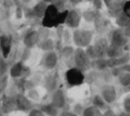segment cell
I'll list each match as a JSON object with an SVG mask.
<instances>
[{
  "mask_svg": "<svg viewBox=\"0 0 130 116\" xmlns=\"http://www.w3.org/2000/svg\"><path fill=\"white\" fill-rule=\"evenodd\" d=\"M67 14V10L60 11L58 6H56L54 4H50L48 5L42 18V25L46 29L56 28L61 24H64Z\"/></svg>",
  "mask_w": 130,
  "mask_h": 116,
  "instance_id": "6da1fadb",
  "label": "cell"
},
{
  "mask_svg": "<svg viewBox=\"0 0 130 116\" xmlns=\"http://www.w3.org/2000/svg\"><path fill=\"white\" fill-rule=\"evenodd\" d=\"M94 32L89 29H76L72 33V41L78 48H87L92 43Z\"/></svg>",
  "mask_w": 130,
  "mask_h": 116,
  "instance_id": "7a4b0ae2",
  "label": "cell"
},
{
  "mask_svg": "<svg viewBox=\"0 0 130 116\" xmlns=\"http://www.w3.org/2000/svg\"><path fill=\"white\" fill-rule=\"evenodd\" d=\"M64 78L66 84L70 88L78 87L82 85L85 82V74L78 67L72 66L65 72Z\"/></svg>",
  "mask_w": 130,
  "mask_h": 116,
  "instance_id": "3957f363",
  "label": "cell"
},
{
  "mask_svg": "<svg viewBox=\"0 0 130 116\" xmlns=\"http://www.w3.org/2000/svg\"><path fill=\"white\" fill-rule=\"evenodd\" d=\"M73 62H74V66L78 67V69H80L85 73L92 67L93 60L87 56L85 49L78 47L75 50Z\"/></svg>",
  "mask_w": 130,
  "mask_h": 116,
  "instance_id": "277c9868",
  "label": "cell"
},
{
  "mask_svg": "<svg viewBox=\"0 0 130 116\" xmlns=\"http://www.w3.org/2000/svg\"><path fill=\"white\" fill-rule=\"evenodd\" d=\"M58 59H59V56L54 51H51V52H45L43 54L40 60V65L42 67L45 69L52 71L56 67L58 64Z\"/></svg>",
  "mask_w": 130,
  "mask_h": 116,
  "instance_id": "5b68a950",
  "label": "cell"
},
{
  "mask_svg": "<svg viewBox=\"0 0 130 116\" xmlns=\"http://www.w3.org/2000/svg\"><path fill=\"white\" fill-rule=\"evenodd\" d=\"M128 43H129V37L126 36L123 29L119 28L117 29H114L111 32L110 43V44L125 49L126 47V45L128 44Z\"/></svg>",
  "mask_w": 130,
  "mask_h": 116,
  "instance_id": "8992f818",
  "label": "cell"
},
{
  "mask_svg": "<svg viewBox=\"0 0 130 116\" xmlns=\"http://www.w3.org/2000/svg\"><path fill=\"white\" fill-rule=\"evenodd\" d=\"M29 75V68L22 61L14 63L10 68V75L14 79H25Z\"/></svg>",
  "mask_w": 130,
  "mask_h": 116,
  "instance_id": "52a82bcc",
  "label": "cell"
},
{
  "mask_svg": "<svg viewBox=\"0 0 130 116\" xmlns=\"http://www.w3.org/2000/svg\"><path fill=\"white\" fill-rule=\"evenodd\" d=\"M82 19V14L78 10L72 9L68 11V14L66 17L64 24L70 29H78L80 25V21Z\"/></svg>",
  "mask_w": 130,
  "mask_h": 116,
  "instance_id": "ba28073f",
  "label": "cell"
},
{
  "mask_svg": "<svg viewBox=\"0 0 130 116\" xmlns=\"http://www.w3.org/2000/svg\"><path fill=\"white\" fill-rule=\"evenodd\" d=\"M126 0H103L105 6L107 7L110 16L116 17L122 13L123 6H124Z\"/></svg>",
  "mask_w": 130,
  "mask_h": 116,
  "instance_id": "9c48e42d",
  "label": "cell"
},
{
  "mask_svg": "<svg viewBox=\"0 0 130 116\" xmlns=\"http://www.w3.org/2000/svg\"><path fill=\"white\" fill-rule=\"evenodd\" d=\"M15 101H16L17 111L29 112L31 109L34 108L32 100L29 99L26 95L17 94L16 96H15Z\"/></svg>",
  "mask_w": 130,
  "mask_h": 116,
  "instance_id": "30bf717a",
  "label": "cell"
},
{
  "mask_svg": "<svg viewBox=\"0 0 130 116\" xmlns=\"http://www.w3.org/2000/svg\"><path fill=\"white\" fill-rule=\"evenodd\" d=\"M13 46V39L9 35H2L0 36V52L4 59L9 57Z\"/></svg>",
  "mask_w": 130,
  "mask_h": 116,
  "instance_id": "8fae6325",
  "label": "cell"
},
{
  "mask_svg": "<svg viewBox=\"0 0 130 116\" xmlns=\"http://www.w3.org/2000/svg\"><path fill=\"white\" fill-rule=\"evenodd\" d=\"M0 111L5 114L11 113V112L17 111L15 96H6L1 100V107Z\"/></svg>",
  "mask_w": 130,
  "mask_h": 116,
  "instance_id": "7c38bea8",
  "label": "cell"
},
{
  "mask_svg": "<svg viewBox=\"0 0 130 116\" xmlns=\"http://www.w3.org/2000/svg\"><path fill=\"white\" fill-rule=\"evenodd\" d=\"M101 96L107 104H112L117 99V90L111 84H105L101 88Z\"/></svg>",
  "mask_w": 130,
  "mask_h": 116,
  "instance_id": "4fadbf2b",
  "label": "cell"
},
{
  "mask_svg": "<svg viewBox=\"0 0 130 116\" xmlns=\"http://www.w3.org/2000/svg\"><path fill=\"white\" fill-rule=\"evenodd\" d=\"M50 103L60 110L64 108L66 105V96H65L64 91L61 89H57L54 92H52Z\"/></svg>",
  "mask_w": 130,
  "mask_h": 116,
  "instance_id": "5bb4252c",
  "label": "cell"
},
{
  "mask_svg": "<svg viewBox=\"0 0 130 116\" xmlns=\"http://www.w3.org/2000/svg\"><path fill=\"white\" fill-rule=\"evenodd\" d=\"M40 41L39 34L38 30H29L26 33L23 37V44L27 49H32L33 47L37 46Z\"/></svg>",
  "mask_w": 130,
  "mask_h": 116,
  "instance_id": "9a60e30c",
  "label": "cell"
},
{
  "mask_svg": "<svg viewBox=\"0 0 130 116\" xmlns=\"http://www.w3.org/2000/svg\"><path fill=\"white\" fill-rule=\"evenodd\" d=\"M110 43H108L105 38H99L98 40H96L95 43H94V50H95L96 55H97V59L99 58H105L106 57V52L107 49L109 47Z\"/></svg>",
  "mask_w": 130,
  "mask_h": 116,
  "instance_id": "2e32d148",
  "label": "cell"
},
{
  "mask_svg": "<svg viewBox=\"0 0 130 116\" xmlns=\"http://www.w3.org/2000/svg\"><path fill=\"white\" fill-rule=\"evenodd\" d=\"M107 60H108V66L109 68H113L116 66H122V65L127 64L130 61V53L129 52H125L121 56L118 58H114V59H109L107 58Z\"/></svg>",
  "mask_w": 130,
  "mask_h": 116,
  "instance_id": "e0dca14e",
  "label": "cell"
},
{
  "mask_svg": "<svg viewBox=\"0 0 130 116\" xmlns=\"http://www.w3.org/2000/svg\"><path fill=\"white\" fill-rule=\"evenodd\" d=\"M45 83V88L47 89L49 92H54L55 89H58V84H59V81H58V75L56 74H50V75H46L44 81Z\"/></svg>",
  "mask_w": 130,
  "mask_h": 116,
  "instance_id": "ac0fdd59",
  "label": "cell"
},
{
  "mask_svg": "<svg viewBox=\"0 0 130 116\" xmlns=\"http://www.w3.org/2000/svg\"><path fill=\"white\" fill-rule=\"evenodd\" d=\"M38 46L40 50H42L45 52H51V51H54V49H55V43L51 37H47L40 40Z\"/></svg>",
  "mask_w": 130,
  "mask_h": 116,
  "instance_id": "d6986e66",
  "label": "cell"
},
{
  "mask_svg": "<svg viewBox=\"0 0 130 116\" xmlns=\"http://www.w3.org/2000/svg\"><path fill=\"white\" fill-rule=\"evenodd\" d=\"M125 52H126V51H125L124 48L115 46V45H112L110 43L108 49H107L106 57L109 58V59H114V58H118L119 56H121Z\"/></svg>",
  "mask_w": 130,
  "mask_h": 116,
  "instance_id": "ffe728a7",
  "label": "cell"
},
{
  "mask_svg": "<svg viewBox=\"0 0 130 116\" xmlns=\"http://www.w3.org/2000/svg\"><path fill=\"white\" fill-rule=\"evenodd\" d=\"M42 110V112L46 116H59L60 115V109H58L56 106H54L53 104L48 103L41 105L39 107Z\"/></svg>",
  "mask_w": 130,
  "mask_h": 116,
  "instance_id": "44dd1931",
  "label": "cell"
},
{
  "mask_svg": "<svg viewBox=\"0 0 130 116\" xmlns=\"http://www.w3.org/2000/svg\"><path fill=\"white\" fill-rule=\"evenodd\" d=\"M47 6H48V4L43 2V1H40L39 3L36 5L34 7L32 8V15L37 18H40L42 19L45 14V12L46 10Z\"/></svg>",
  "mask_w": 130,
  "mask_h": 116,
  "instance_id": "7402d4cb",
  "label": "cell"
},
{
  "mask_svg": "<svg viewBox=\"0 0 130 116\" xmlns=\"http://www.w3.org/2000/svg\"><path fill=\"white\" fill-rule=\"evenodd\" d=\"M92 104L93 105H94V106H96L97 108H99L100 110H106V109H108V104L106 103V101H105L104 99H103V98L101 96V94H96L94 95V97H93L92 98Z\"/></svg>",
  "mask_w": 130,
  "mask_h": 116,
  "instance_id": "603a6c76",
  "label": "cell"
},
{
  "mask_svg": "<svg viewBox=\"0 0 130 116\" xmlns=\"http://www.w3.org/2000/svg\"><path fill=\"white\" fill-rule=\"evenodd\" d=\"M92 66H94L95 69L99 70V71L106 70L107 68H109L108 60H107V59H105V58H99V59H94V60H93Z\"/></svg>",
  "mask_w": 130,
  "mask_h": 116,
  "instance_id": "cb8c5ba5",
  "label": "cell"
},
{
  "mask_svg": "<svg viewBox=\"0 0 130 116\" xmlns=\"http://www.w3.org/2000/svg\"><path fill=\"white\" fill-rule=\"evenodd\" d=\"M82 116H103V112L102 110L92 105L90 106L85 107Z\"/></svg>",
  "mask_w": 130,
  "mask_h": 116,
  "instance_id": "d4e9b609",
  "label": "cell"
},
{
  "mask_svg": "<svg viewBox=\"0 0 130 116\" xmlns=\"http://www.w3.org/2000/svg\"><path fill=\"white\" fill-rule=\"evenodd\" d=\"M115 19H116V24L120 29H124V28H126V26H128L130 24V19L123 12L119 13Z\"/></svg>",
  "mask_w": 130,
  "mask_h": 116,
  "instance_id": "484cf974",
  "label": "cell"
},
{
  "mask_svg": "<svg viewBox=\"0 0 130 116\" xmlns=\"http://www.w3.org/2000/svg\"><path fill=\"white\" fill-rule=\"evenodd\" d=\"M74 52L75 49L71 45H66V46L62 47V49L60 52V56L63 59H70L71 57H74Z\"/></svg>",
  "mask_w": 130,
  "mask_h": 116,
  "instance_id": "4316f807",
  "label": "cell"
},
{
  "mask_svg": "<svg viewBox=\"0 0 130 116\" xmlns=\"http://www.w3.org/2000/svg\"><path fill=\"white\" fill-rule=\"evenodd\" d=\"M117 78L119 83L122 87H130V72H125V73L119 75Z\"/></svg>",
  "mask_w": 130,
  "mask_h": 116,
  "instance_id": "83f0119b",
  "label": "cell"
},
{
  "mask_svg": "<svg viewBox=\"0 0 130 116\" xmlns=\"http://www.w3.org/2000/svg\"><path fill=\"white\" fill-rule=\"evenodd\" d=\"M125 72H130V64L129 63L111 68V74H112V75L115 77H118L119 75L125 73Z\"/></svg>",
  "mask_w": 130,
  "mask_h": 116,
  "instance_id": "f1b7e54d",
  "label": "cell"
},
{
  "mask_svg": "<svg viewBox=\"0 0 130 116\" xmlns=\"http://www.w3.org/2000/svg\"><path fill=\"white\" fill-rule=\"evenodd\" d=\"M26 96H27L30 100H32V101H38L40 98L39 93H38V90H37L36 89H34V88L28 89V92H27V95H26Z\"/></svg>",
  "mask_w": 130,
  "mask_h": 116,
  "instance_id": "f546056e",
  "label": "cell"
},
{
  "mask_svg": "<svg viewBox=\"0 0 130 116\" xmlns=\"http://www.w3.org/2000/svg\"><path fill=\"white\" fill-rule=\"evenodd\" d=\"M8 85V76L7 75H3L0 77V95H2L6 89Z\"/></svg>",
  "mask_w": 130,
  "mask_h": 116,
  "instance_id": "4dcf8cb0",
  "label": "cell"
},
{
  "mask_svg": "<svg viewBox=\"0 0 130 116\" xmlns=\"http://www.w3.org/2000/svg\"><path fill=\"white\" fill-rule=\"evenodd\" d=\"M8 70V65L6 61V59L3 57L0 58V77L3 75H6Z\"/></svg>",
  "mask_w": 130,
  "mask_h": 116,
  "instance_id": "1f68e13d",
  "label": "cell"
},
{
  "mask_svg": "<svg viewBox=\"0 0 130 116\" xmlns=\"http://www.w3.org/2000/svg\"><path fill=\"white\" fill-rule=\"evenodd\" d=\"M86 52H87V56L90 58L92 60H94V59H97V55H96V52H95V50H94V47L93 44H90L85 49Z\"/></svg>",
  "mask_w": 130,
  "mask_h": 116,
  "instance_id": "d6a6232c",
  "label": "cell"
},
{
  "mask_svg": "<svg viewBox=\"0 0 130 116\" xmlns=\"http://www.w3.org/2000/svg\"><path fill=\"white\" fill-rule=\"evenodd\" d=\"M82 17H84L87 21L91 22V21H94V20H96V18H97V15H96V13H94V11H87V12H85V13H83Z\"/></svg>",
  "mask_w": 130,
  "mask_h": 116,
  "instance_id": "836d02e7",
  "label": "cell"
},
{
  "mask_svg": "<svg viewBox=\"0 0 130 116\" xmlns=\"http://www.w3.org/2000/svg\"><path fill=\"white\" fill-rule=\"evenodd\" d=\"M84 109H85V107H84L83 105H82V104L77 103V104H75V105H73V107H72V112H75V113H76L77 115L80 116V115H82V113H83Z\"/></svg>",
  "mask_w": 130,
  "mask_h": 116,
  "instance_id": "e575fe53",
  "label": "cell"
},
{
  "mask_svg": "<svg viewBox=\"0 0 130 116\" xmlns=\"http://www.w3.org/2000/svg\"><path fill=\"white\" fill-rule=\"evenodd\" d=\"M28 116H46L40 108H33L28 113Z\"/></svg>",
  "mask_w": 130,
  "mask_h": 116,
  "instance_id": "d590c367",
  "label": "cell"
},
{
  "mask_svg": "<svg viewBox=\"0 0 130 116\" xmlns=\"http://www.w3.org/2000/svg\"><path fill=\"white\" fill-rule=\"evenodd\" d=\"M123 108L125 112L130 113V95L126 96L123 100Z\"/></svg>",
  "mask_w": 130,
  "mask_h": 116,
  "instance_id": "8d00e7d4",
  "label": "cell"
},
{
  "mask_svg": "<svg viewBox=\"0 0 130 116\" xmlns=\"http://www.w3.org/2000/svg\"><path fill=\"white\" fill-rule=\"evenodd\" d=\"M122 12L130 19V0H127V1L125 2L124 6H123Z\"/></svg>",
  "mask_w": 130,
  "mask_h": 116,
  "instance_id": "74e56055",
  "label": "cell"
},
{
  "mask_svg": "<svg viewBox=\"0 0 130 116\" xmlns=\"http://www.w3.org/2000/svg\"><path fill=\"white\" fill-rule=\"evenodd\" d=\"M59 116H78V115H77L72 111H63V112H61L60 113Z\"/></svg>",
  "mask_w": 130,
  "mask_h": 116,
  "instance_id": "f35d334b",
  "label": "cell"
},
{
  "mask_svg": "<svg viewBox=\"0 0 130 116\" xmlns=\"http://www.w3.org/2000/svg\"><path fill=\"white\" fill-rule=\"evenodd\" d=\"M103 116H117V115H116V113L114 112L113 110L108 108L104 111V112L103 113Z\"/></svg>",
  "mask_w": 130,
  "mask_h": 116,
  "instance_id": "ab89813d",
  "label": "cell"
},
{
  "mask_svg": "<svg viewBox=\"0 0 130 116\" xmlns=\"http://www.w3.org/2000/svg\"><path fill=\"white\" fill-rule=\"evenodd\" d=\"M123 30H124L125 34L126 35V36L130 38V24L128 26H126V28H124V29H123Z\"/></svg>",
  "mask_w": 130,
  "mask_h": 116,
  "instance_id": "60d3db41",
  "label": "cell"
},
{
  "mask_svg": "<svg viewBox=\"0 0 130 116\" xmlns=\"http://www.w3.org/2000/svg\"><path fill=\"white\" fill-rule=\"evenodd\" d=\"M117 116H130V113H129V112H125V111H124V112H119Z\"/></svg>",
  "mask_w": 130,
  "mask_h": 116,
  "instance_id": "b9f144b4",
  "label": "cell"
},
{
  "mask_svg": "<svg viewBox=\"0 0 130 116\" xmlns=\"http://www.w3.org/2000/svg\"><path fill=\"white\" fill-rule=\"evenodd\" d=\"M41 1H43V2L46 3V4L50 5V4H54V2L55 1V0H41Z\"/></svg>",
  "mask_w": 130,
  "mask_h": 116,
  "instance_id": "7bdbcfd3",
  "label": "cell"
},
{
  "mask_svg": "<svg viewBox=\"0 0 130 116\" xmlns=\"http://www.w3.org/2000/svg\"><path fill=\"white\" fill-rule=\"evenodd\" d=\"M70 1H71V3H72V4L76 5V4H78L81 0H70Z\"/></svg>",
  "mask_w": 130,
  "mask_h": 116,
  "instance_id": "ee69618b",
  "label": "cell"
},
{
  "mask_svg": "<svg viewBox=\"0 0 130 116\" xmlns=\"http://www.w3.org/2000/svg\"><path fill=\"white\" fill-rule=\"evenodd\" d=\"M21 1H22V2L23 3V4H28V3L30 2L31 0H21Z\"/></svg>",
  "mask_w": 130,
  "mask_h": 116,
  "instance_id": "f6af8a7d",
  "label": "cell"
},
{
  "mask_svg": "<svg viewBox=\"0 0 130 116\" xmlns=\"http://www.w3.org/2000/svg\"><path fill=\"white\" fill-rule=\"evenodd\" d=\"M0 116H6V114H5L4 112H2L1 111H0Z\"/></svg>",
  "mask_w": 130,
  "mask_h": 116,
  "instance_id": "bcb514c9",
  "label": "cell"
}]
</instances>
